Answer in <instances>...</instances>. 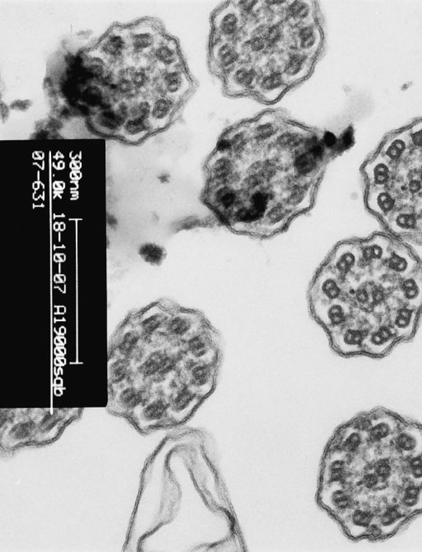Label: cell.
<instances>
[{"label": "cell", "mask_w": 422, "mask_h": 552, "mask_svg": "<svg viewBox=\"0 0 422 552\" xmlns=\"http://www.w3.org/2000/svg\"><path fill=\"white\" fill-rule=\"evenodd\" d=\"M311 314L316 323L328 333L339 329L347 323L356 310L347 298L311 305Z\"/></svg>", "instance_id": "cell-1"}, {"label": "cell", "mask_w": 422, "mask_h": 552, "mask_svg": "<svg viewBox=\"0 0 422 552\" xmlns=\"http://www.w3.org/2000/svg\"><path fill=\"white\" fill-rule=\"evenodd\" d=\"M371 428L366 436V445L390 444L392 438L403 427L405 420L385 409L370 412Z\"/></svg>", "instance_id": "cell-2"}, {"label": "cell", "mask_w": 422, "mask_h": 552, "mask_svg": "<svg viewBox=\"0 0 422 552\" xmlns=\"http://www.w3.org/2000/svg\"><path fill=\"white\" fill-rule=\"evenodd\" d=\"M209 323L192 311H179L172 314L162 331V334L174 343H185L190 336Z\"/></svg>", "instance_id": "cell-3"}, {"label": "cell", "mask_w": 422, "mask_h": 552, "mask_svg": "<svg viewBox=\"0 0 422 552\" xmlns=\"http://www.w3.org/2000/svg\"><path fill=\"white\" fill-rule=\"evenodd\" d=\"M385 265L388 271L387 275L399 280H402L422 267L421 260L411 248L398 238H394Z\"/></svg>", "instance_id": "cell-4"}, {"label": "cell", "mask_w": 422, "mask_h": 552, "mask_svg": "<svg viewBox=\"0 0 422 552\" xmlns=\"http://www.w3.org/2000/svg\"><path fill=\"white\" fill-rule=\"evenodd\" d=\"M361 260V252L359 242H345L335 248L326 267L343 282L345 278L356 272Z\"/></svg>", "instance_id": "cell-5"}, {"label": "cell", "mask_w": 422, "mask_h": 552, "mask_svg": "<svg viewBox=\"0 0 422 552\" xmlns=\"http://www.w3.org/2000/svg\"><path fill=\"white\" fill-rule=\"evenodd\" d=\"M217 337V331L209 323L185 340L184 352L195 360L214 361L218 357Z\"/></svg>", "instance_id": "cell-6"}, {"label": "cell", "mask_w": 422, "mask_h": 552, "mask_svg": "<svg viewBox=\"0 0 422 552\" xmlns=\"http://www.w3.org/2000/svg\"><path fill=\"white\" fill-rule=\"evenodd\" d=\"M398 343L399 341L388 323H379L367 333L363 345V356L381 359L390 353Z\"/></svg>", "instance_id": "cell-7"}, {"label": "cell", "mask_w": 422, "mask_h": 552, "mask_svg": "<svg viewBox=\"0 0 422 552\" xmlns=\"http://www.w3.org/2000/svg\"><path fill=\"white\" fill-rule=\"evenodd\" d=\"M311 305L327 303L345 298L343 282L334 272L325 267L315 277L311 289Z\"/></svg>", "instance_id": "cell-8"}, {"label": "cell", "mask_w": 422, "mask_h": 552, "mask_svg": "<svg viewBox=\"0 0 422 552\" xmlns=\"http://www.w3.org/2000/svg\"><path fill=\"white\" fill-rule=\"evenodd\" d=\"M395 456L408 459L422 453V427L415 422L405 421L391 441Z\"/></svg>", "instance_id": "cell-9"}, {"label": "cell", "mask_w": 422, "mask_h": 552, "mask_svg": "<svg viewBox=\"0 0 422 552\" xmlns=\"http://www.w3.org/2000/svg\"><path fill=\"white\" fill-rule=\"evenodd\" d=\"M421 314V311L405 305L388 311L387 323L394 330L399 343L410 341L415 336Z\"/></svg>", "instance_id": "cell-10"}, {"label": "cell", "mask_w": 422, "mask_h": 552, "mask_svg": "<svg viewBox=\"0 0 422 552\" xmlns=\"http://www.w3.org/2000/svg\"><path fill=\"white\" fill-rule=\"evenodd\" d=\"M394 238L381 234H376L370 238L362 240L360 244L361 267H370L374 269L381 267L390 255Z\"/></svg>", "instance_id": "cell-11"}, {"label": "cell", "mask_w": 422, "mask_h": 552, "mask_svg": "<svg viewBox=\"0 0 422 552\" xmlns=\"http://www.w3.org/2000/svg\"><path fill=\"white\" fill-rule=\"evenodd\" d=\"M383 225L396 238L411 240L414 236L419 216L410 206L395 209L390 216L381 221Z\"/></svg>", "instance_id": "cell-12"}, {"label": "cell", "mask_w": 422, "mask_h": 552, "mask_svg": "<svg viewBox=\"0 0 422 552\" xmlns=\"http://www.w3.org/2000/svg\"><path fill=\"white\" fill-rule=\"evenodd\" d=\"M181 351V352H183ZM180 352V353H181ZM180 353H172L168 348L156 349L148 355L138 368V372L143 378L162 375L174 368L177 356Z\"/></svg>", "instance_id": "cell-13"}, {"label": "cell", "mask_w": 422, "mask_h": 552, "mask_svg": "<svg viewBox=\"0 0 422 552\" xmlns=\"http://www.w3.org/2000/svg\"><path fill=\"white\" fill-rule=\"evenodd\" d=\"M400 301L405 306L422 311V267L403 278L396 289Z\"/></svg>", "instance_id": "cell-14"}, {"label": "cell", "mask_w": 422, "mask_h": 552, "mask_svg": "<svg viewBox=\"0 0 422 552\" xmlns=\"http://www.w3.org/2000/svg\"><path fill=\"white\" fill-rule=\"evenodd\" d=\"M396 197L387 187H370L365 196L367 209L381 221L396 209Z\"/></svg>", "instance_id": "cell-15"}, {"label": "cell", "mask_w": 422, "mask_h": 552, "mask_svg": "<svg viewBox=\"0 0 422 552\" xmlns=\"http://www.w3.org/2000/svg\"><path fill=\"white\" fill-rule=\"evenodd\" d=\"M377 513L370 505L354 507L348 518V533L354 539L369 538L370 531L376 521Z\"/></svg>", "instance_id": "cell-16"}, {"label": "cell", "mask_w": 422, "mask_h": 552, "mask_svg": "<svg viewBox=\"0 0 422 552\" xmlns=\"http://www.w3.org/2000/svg\"><path fill=\"white\" fill-rule=\"evenodd\" d=\"M214 361L198 360L189 357L185 362V369L190 373V383L194 389H211L214 380Z\"/></svg>", "instance_id": "cell-17"}, {"label": "cell", "mask_w": 422, "mask_h": 552, "mask_svg": "<svg viewBox=\"0 0 422 552\" xmlns=\"http://www.w3.org/2000/svg\"><path fill=\"white\" fill-rule=\"evenodd\" d=\"M364 172L370 187H386L392 178L394 165L381 153L365 164Z\"/></svg>", "instance_id": "cell-18"}, {"label": "cell", "mask_w": 422, "mask_h": 552, "mask_svg": "<svg viewBox=\"0 0 422 552\" xmlns=\"http://www.w3.org/2000/svg\"><path fill=\"white\" fill-rule=\"evenodd\" d=\"M410 518L398 504L387 505L376 518L381 538H385L394 535Z\"/></svg>", "instance_id": "cell-19"}, {"label": "cell", "mask_w": 422, "mask_h": 552, "mask_svg": "<svg viewBox=\"0 0 422 552\" xmlns=\"http://www.w3.org/2000/svg\"><path fill=\"white\" fill-rule=\"evenodd\" d=\"M410 129L388 138L382 147L381 154L388 162L394 164L406 159L412 151Z\"/></svg>", "instance_id": "cell-20"}, {"label": "cell", "mask_w": 422, "mask_h": 552, "mask_svg": "<svg viewBox=\"0 0 422 552\" xmlns=\"http://www.w3.org/2000/svg\"><path fill=\"white\" fill-rule=\"evenodd\" d=\"M143 335L137 323H125L123 329L118 334L115 349L120 356L132 359L134 354L141 348Z\"/></svg>", "instance_id": "cell-21"}, {"label": "cell", "mask_w": 422, "mask_h": 552, "mask_svg": "<svg viewBox=\"0 0 422 552\" xmlns=\"http://www.w3.org/2000/svg\"><path fill=\"white\" fill-rule=\"evenodd\" d=\"M398 504L410 517L422 513V486L405 482L398 492Z\"/></svg>", "instance_id": "cell-22"}, {"label": "cell", "mask_w": 422, "mask_h": 552, "mask_svg": "<svg viewBox=\"0 0 422 552\" xmlns=\"http://www.w3.org/2000/svg\"><path fill=\"white\" fill-rule=\"evenodd\" d=\"M210 175L213 182L218 183V185H231L239 179L234 162L225 155L217 158L211 164Z\"/></svg>", "instance_id": "cell-23"}, {"label": "cell", "mask_w": 422, "mask_h": 552, "mask_svg": "<svg viewBox=\"0 0 422 552\" xmlns=\"http://www.w3.org/2000/svg\"><path fill=\"white\" fill-rule=\"evenodd\" d=\"M171 314L162 309L148 311L140 320L138 319L137 325L140 328L143 340L150 339L152 336L161 333L163 330Z\"/></svg>", "instance_id": "cell-24"}, {"label": "cell", "mask_w": 422, "mask_h": 552, "mask_svg": "<svg viewBox=\"0 0 422 552\" xmlns=\"http://www.w3.org/2000/svg\"><path fill=\"white\" fill-rule=\"evenodd\" d=\"M211 200L215 207L223 212H233L236 207L241 206V196L238 191L229 185H221L215 189Z\"/></svg>", "instance_id": "cell-25"}, {"label": "cell", "mask_w": 422, "mask_h": 552, "mask_svg": "<svg viewBox=\"0 0 422 552\" xmlns=\"http://www.w3.org/2000/svg\"><path fill=\"white\" fill-rule=\"evenodd\" d=\"M343 436L341 437V449L347 454H356L363 448H366L367 433H363L350 424L341 429Z\"/></svg>", "instance_id": "cell-26"}, {"label": "cell", "mask_w": 422, "mask_h": 552, "mask_svg": "<svg viewBox=\"0 0 422 552\" xmlns=\"http://www.w3.org/2000/svg\"><path fill=\"white\" fill-rule=\"evenodd\" d=\"M319 161L313 155L308 153L303 147L295 150L294 170L298 178H308L318 170Z\"/></svg>", "instance_id": "cell-27"}, {"label": "cell", "mask_w": 422, "mask_h": 552, "mask_svg": "<svg viewBox=\"0 0 422 552\" xmlns=\"http://www.w3.org/2000/svg\"><path fill=\"white\" fill-rule=\"evenodd\" d=\"M399 467L405 482L422 486V453L410 458H400Z\"/></svg>", "instance_id": "cell-28"}, {"label": "cell", "mask_w": 422, "mask_h": 552, "mask_svg": "<svg viewBox=\"0 0 422 552\" xmlns=\"http://www.w3.org/2000/svg\"><path fill=\"white\" fill-rule=\"evenodd\" d=\"M138 254L145 263L159 267L166 258V250L162 246L154 243H143L139 247Z\"/></svg>", "instance_id": "cell-29"}, {"label": "cell", "mask_w": 422, "mask_h": 552, "mask_svg": "<svg viewBox=\"0 0 422 552\" xmlns=\"http://www.w3.org/2000/svg\"><path fill=\"white\" fill-rule=\"evenodd\" d=\"M240 27V19L233 10H226L221 12L219 15L217 28L221 35L232 37L238 32Z\"/></svg>", "instance_id": "cell-30"}, {"label": "cell", "mask_w": 422, "mask_h": 552, "mask_svg": "<svg viewBox=\"0 0 422 552\" xmlns=\"http://www.w3.org/2000/svg\"><path fill=\"white\" fill-rule=\"evenodd\" d=\"M197 394L191 387H183L177 391V394L170 404V408L172 412L176 414L188 410L191 407L192 404L195 402L197 400Z\"/></svg>", "instance_id": "cell-31"}, {"label": "cell", "mask_w": 422, "mask_h": 552, "mask_svg": "<svg viewBox=\"0 0 422 552\" xmlns=\"http://www.w3.org/2000/svg\"><path fill=\"white\" fill-rule=\"evenodd\" d=\"M148 130L149 126L146 123L145 118L139 116L126 121L122 127L124 136L130 141L140 140L145 136Z\"/></svg>", "instance_id": "cell-32"}, {"label": "cell", "mask_w": 422, "mask_h": 552, "mask_svg": "<svg viewBox=\"0 0 422 552\" xmlns=\"http://www.w3.org/2000/svg\"><path fill=\"white\" fill-rule=\"evenodd\" d=\"M170 405L166 400L163 398H157L154 400L153 402L147 404L143 408L141 411V417L143 420L147 422H152V421H158L161 420L164 416L166 415L168 409Z\"/></svg>", "instance_id": "cell-33"}, {"label": "cell", "mask_w": 422, "mask_h": 552, "mask_svg": "<svg viewBox=\"0 0 422 552\" xmlns=\"http://www.w3.org/2000/svg\"><path fill=\"white\" fill-rule=\"evenodd\" d=\"M332 508L336 512H351L354 507V500L349 492L343 488L335 489L330 495Z\"/></svg>", "instance_id": "cell-34"}, {"label": "cell", "mask_w": 422, "mask_h": 552, "mask_svg": "<svg viewBox=\"0 0 422 552\" xmlns=\"http://www.w3.org/2000/svg\"><path fill=\"white\" fill-rule=\"evenodd\" d=\"M130 360L119 356L109 366V380L113 385L123 382L128 376Z\"/></svg>", "instance_id": "cell-35"}, {"label": "cell", "mask_w": 422, "mask_h": 552, "mask_svg": "<svg viewBox=\"0 0 422 552\" xmlns=\"http://www.w3.org/2000/svg\"><path fill=\"white\" fill-rule=\"evenodd\" d=\"M256 71L248 67H241L236 70L232 75V85L239 90H248L253 86L256 79Z\"/></svg>", "instance_id": "cell-36"}, {"label": "cell", "mask_w": 422, "mask_h": 552, "mask_svg": "<svg viewBox=\"0 0 422 552\" xmlns=\"http://www.w3.org/2000/svg\"><path fill=\"white\" fill-rule=\"evenodd\" d=\"M143 401V391L134 387H126L121 391L118 397L120 405L126 410H134L140 406Z\"/></svg>", "instance_id": "cell-37"}, {"label": "cell", "mask_w": 422, "mask_h": 552, "mask_svg": "<svg viewBox=\"0 0 422 552\" xmlns=\"http://www.w3.org/2000/svg\"><path fill=\"white\" fill-rule=\"evenodd\" d=\"M126 42L121 34H112L106 39L102 45V52L110 58H119L125 52Z\"/></svg>", "instance_id": "cell-38"}, {"label": "cell", "mask_w": 422, "mask_h": 552, "mask_svg": "<svg viewBox=\"0 0 422 552\" xmlns=\"http://www.w3.org/2000/svg\"><path fill=\"white\" fill-rule=\"evenodd\" d=\"M291 208L285 204L277 203L270 205L264 218L268 225L274 226L284 222L287 216H290Z\"/></svg>", "instance_id": "cell-39"}, {"label": "cell", "mask_w": 422, "mask_h": 552, "mask_svg": "<svg viewBox=\"0 0 422 552\" xmlns=\"http://www.w3.org/2000/svg\"><path fill=\"white\" fill-rule=\"evenodd\" d=\"M172 107H174V103H172L170 99L160 98L156 100V102L151 108V119L153 120L155 123L163 122L170 117Z\"/></svg>", "instance_id": "cell-40"}, {"label": "cell", "mask_w": 422, "mask_h": 552, "mask_svg": "<svg viewBox=\"0 0 422 552\" xmlns=\"http://www.w3.org/2000/svg\"><path fill=\"white\" fill-rule=\"evenodd\" d=\"M305 139L301 133L288 130L277 137V145L282 150H297L303 145Z\"/></svg>", "instance_id": "cell-41"}, {"label": "cell", "mask_w": 422, "mask_h": 552, "mask_svg": "<svg viewBox=\"0 0 422 552\" xmlns=\"http://www.w3.org/2000/svg\"><path fill=\"white\" fill-rule=\"evenodd\" d=\"M219 65L223 69L230 68L237 63L239 54L233 45L225 43L219 46L217 52Z\"/></svg>", "instance_id": "cell-42"}, {"label": "cell", "mask_w": 422, "mask_h": 552, "mask_svg": "<svg viewBox=\"0 0 422 552\" xmlns=\"http://www.w3.org/2000/svg\"><path fill=\"white\" fill-rule=\"evenodd\" d=\"M125 122L119 115L114 112H104L99 116L98 124L104 132L114 133L121 126L123 127Z\"/></svg>", "instance_id": "cell-43"}, {"label": "cell", "mask_w": 422, "mask_h": 552, "mask_svg": "<svg viewBox=\"0 0 422 552\" xmlns=\"http://www.w3.org/2000/svg\"><path fill=\"white\" fill-rule=\"evenodd\" d=\"M36 424L32 420L21 421L12 427L8 435L14 440H24L32 435Z\"/></svg>", "instance_id": "cell-44"}, {"label": "cell", "mask_w": 422, "mask_h": 552, "mask_svg": "<svg viewBox=\"0 0 422 552\" xmlns=\"http://www.w3.org/2000/svg\"><path fill=\"white\" fill-rule=\"evenodd\" d=\"M154 42V37L150 32H141L134 33L132 38H130V44H132L134 50L137 52H143L147 49L153 46Z\"/></svg>", "instance_id": "cell-45"}, {"label": "cell", "mask_w": 422, "mask_h": 552, "mask_svg": "<svg viewBox=\"0 0 422 552\" xmlns=\"http://www.w3.org/2000/svg\"><path fill=\"white\" fill-rule=\"evenodd\" d=\"M155 58L160 64L170 66L177 61V54L176 50L170 44H163L156 50Z\"/></svg>", "instance_id": "cell-46"}, {"label": "cell", "mask_w": 422, "mask_h": 552, "mask_svg": "<svg viewBox=\"0 0 422 552\" xmlns=\"http://www.w3.org/2000/svg\"><path fill=\"white\" fill-rule=\"evenodd\" d=\"M305 56L302 54H294L290 56L285 65V74L289 77H294L305 68L306 65Z\"/></svg>", "instance_id": "cell-47"}, {"label": "cell", "mask_w": 422, "mask_h": 552, "mask_svg": "<svg viewBox=\"0 0 422 552\" xmlns=\"http://www.w3.org/2000/svg\"><path fill=\"white\" fill-rule=\"evenodd\" d=\"M299 45L303 50H310L314 48L318 40L316 29L313 26H305L298 32Z\"/></svg>", "instance_id": "cell-48"}, {"label": "cell", "mask_w": 422, "mask_h": 552, "mask_svg": "<svg viewBox=\"0 0 422 552\" xmlns=\"http://www.w3.org/2000/svg\"><path fill=\"white\" fill-rule=\"evenodd\" d=\"M164 88L170 94H177L183 85V74L177 71L165 74L163 79Z\"/></svg>", "instance_id": "cell-49"}, {"label": "cell", "mask_w": 422, "mask_h": 552, "mask_svg": "<svg viewBox=\"0 0 422 552\" xmlns=\"http://www.w3.org/2000/svg\"><path fill=\"white\" fill-rule=\"evenodd\" d=\"M277 132L278 127L275 124L272 122H265V123L257 125L253 130V137L257 141L264 142L275 136Z\"/></svg>", "instance_id": "cell-50"}, {"label": "cell", "mask_w": 422, "mask_h": 552, "mask_svg": "<svg viewBox=\"0 0 422 552\" xmlns=\"http://www.w3.org/2000/svg\"><path fill=\"white\" fill-rule=\"evenodd\" d=\"M286 14L294 20H303L308 18L310 14L309 4L303 1H294L287 8Z\"/></svg>", "instance_id": "cell-51"}, {"label": "cell", "mask_w": 422, "mask_h": 552, "mask_svg": "<svg viewBox=\"0 0 422 552\" xmlns=\"http://www.w3.org/2000/svg\"><path fill=\"white\" fill-rule=\"evenodd\" d=\"M260 85L265 92H273L279 90L283 86L282 76L278 72L269 74L261 80Z\"/></svg>", "instance_id": "cell-52"}, {"label": "cell", "mask_w": 422, "mask_h": 552, "mask_svg": "<svg viewBox=\"0 0 422 552\" xmlns=\"http://www.w3.org/2000/svg\"><path fill=\"white\" fill-rule=\"evenodd\" d=\"M232 151L235 154L241 153L245 149L247 145V136L243 132H237L230 139Z\"/></svg>", "instance_id": "cell-53"}, {"label": "cell", "mask_w": 422, "mask_h": 552, "mask_svg": "<svg viewBox=\"0 0 422 552\" xmlns=\"http://www.w3.org/2000/svg\"><path fill=\"white\" fill-rule=\"evenodd\" d=\"M267 46V40L263 37H252L251 39L248 41V48L250 49L251 52L253 53L263 52Z\"/></svg>", "instance_id": "cell-54"}, {"label": "cell", "mask_w": 422, "mask_h": 552, "mask_svg": "<svg viewBox=\"0 0 422 552\" xmlns=\"http://www.w3.org/2000/svg\"><path fill=\"white\" fill-rule=\"evenodd\" d=\"M412 145L417 149H422V121L410 129Z\"/></svg>", "instance_id": "cell-55"}, {"label": "cell", "mask_w": 422, "mask_h": 552, "mask_svg": "<svg viewBox=\"0 0 422 552\" xmlns=\"http://www.w3.org/2000/svg\"><path fill=\"white\" fill-rule=\"evenodd\" d=\"M281 29L277 25H273L272 27L269 28V30L268 32L267 40L268 45L273 46L275 45L279 41L281 40Z\"/></svg>", "instance_id": "cell-56"}, {"label": "cell", "mask_w": 422, "mask_h": 552, "mask_svg": "<svg viewBox=\"0 0 422 552\" xmlns=\"http://www.w3.org/2000/svg\"><path fill=\"white\" fill-rule=\"evenodd\" d=\"M147 79L146 74L143 72V71H139V72H136L133 74L132 83L134 86L141 88L145 85Z\"/></svg>", "instance_id": "cell-57"}, {"label": "cell", "mask_w": 422, "mask_h": 552, "mask_svg": "<svg viewBox=\"0 0 422 552\" xmlns=\"http://www.w3.org/2000/svg\"><path fill=\"white\" fill-rule=\"evenodd\" d=\"M415 243L422 244V214L419 217V222H417L416 231L410 240Z\"/></svg>", "instance_id": "cell-58"}, {"label": "cell", "mask_w": 422, "mask_h": 552, "mask_svg": "<svg viewBox=\"0 0 422 552\" xmlns=\"http://www.w3.org/2000/svg\"><path fill=\"white\" fill-rule=\"evenodd\" d=\"M323 142L325 147H332L336 145L337 141L334 134L331 132H326L323 136Z\"/></svg>", "instance_id": "cell-59"}, {"label": "cell", "mask_w": 422, "mask_h": 552, "mask_svg": "<svg viewBox=\"0 0 422 552\" xmlns=\"http://www.w3.org/2000/svg\"><path fill=\"white\" fill-rule=\"evenodd\" d=\"M257 2L256 1H242L239 2L240 8L243 10V12H246V14H249L252 10L253 8L256 6Z\"/></svg>", "instance_id": "cell-60"}, {"label": "cell", "mask_w": 422, "mask_h": 552, "mask_svg": "<svg viewBox=\"0 0 422 552\" xmlns=\"http://www.w3.org/2000/svg\"><path fill=\"white\" fill-rule=\"evenodd\" d=\"M90 69L92 72L95 74H102L103 71V63L95 61L90 65Z\"/></svg>", "instance_id": "cell-61"}, {"label": "cell", "mask_w": 422, "mask_h": 552, "mask_svg": "<svg viewBox=\"0 0 422 552\" xmlns=\"http://www.w3.org/2000/svg\"><path fill=\"white\" fill-rule=\"evenodd\" d=\"M119 86L121 91L128 92L132 90V83L129 82L128 80L123 79L120 82Z\"/></svg>", "instance_id": "cell-62"}]
</instances>
